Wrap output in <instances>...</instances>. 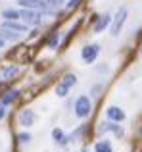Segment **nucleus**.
I'll return each mask as SVG.
<instances>
[{"label":"nucleus","instance_id":"obj_1","mask_svg":"<svg viewBox=\"0 0 142 152\" xmlns=\"http://www.w3.org/2000/svg\"><path fill=\"white\" fill-rule=\"evenodd\" d=\"M90 112H92V104H90V98L88 96H79L75 100V115L81 119L88 118Z\"/></svg>","mask_w":142,"mask_h":152},{"label":"nucleus","instance_id":"obj_2","mask_svg":"<svg viewBox=\"0 0 142 152\" xmlns=\"http://www.w3.org/2000/svg\"><path fill=\"white\" fill-rule=\"evenodd\" d=\"M19 15H21V19L27 25L38 27L42 23V12H38V10H27V8H23V10L19 12Z\"/></svg>","mask_w":142,"mask_h":152},{"label":"nucleus","instance_id":"obj_3","mask_svg":"<svg viewBox=\"0 0 142 152\" xmlns=\"http://www.w3.org/2000/svg\"><path fill=\"white\" fill-rule=\"evenodd\" d=\"M127 8H119V12H117L115 15H113L112 19V35H119L121 27L125 25V21H127Z\"/></svg>","mask_w":142,"mask_h":152},{"label":"nucleus","instance_id":"obj_4","mask_svg":"<svg viewBox=\"0 0 142 152\" xmlns=\"http://www.w3.org/2000/svg\"><path fill=\"white\" fill-rule=\"evenodd\" d=\"M17 4L27 10H38V12H50L48 2L44 0H17Z\"/></svg>","mask_w":142,"mask_h":152},{"label":"nucleus","instance_id":"obj_5","mask_svg":"<svg viewBox=\"0 0 142 152\" xmlns=\"http://www.w3.org/2000/svg\"><path fill=\"white\" fill-rule=\"evenodd\" d=\"M98 54H100V45H86L81 50V56H83V62L85 64H92L98 58Z\"/></svg>","mask_w":142,"mask_h":152},{"label":"nucleus","instance_id":"obj_6","mask_svg":"<svg viewBox=\"0 0 142 152\" xmlns=\"http://www.w3.org/2000/svg\"><path fill=\"white\" fill-rule=\"evenodd\" d=\"M112 15L109 14H104V15H98V19L96 21H94V25H92V31L94 33H102V31L106 29V27L109 25V23H112Z\"/></svg>","mask_w":142,"mask_h":152},{"label":"nucleus","instance_id":"obj_7","mask_svg":"<svg viewBox=\"0 0 142 152\" xmlns=\"http://www.w3.org/2000/svg\"><path fill=\"white\" fill-rule=\"evenodd\" d=\"M35 119H37V115H35V112L29 110V108L19 112V123H21L23 127H31L35 123Z\"/></svg>","mask_w":142,"mask_h":152},{"label":"nucleus","instance_id":"obj_8","mask_svg":"<svg viewBox=\"0 0 142 152\" xmlns=\"http://www.w3.org/2000/svg\"><path fill=\"white\" fill-rule=\"evenodd\" d=\"M106 115H108V119H112V121H123L125 119V112L121 110L119 106H109L108 110H106Z\"/></svg>","mask_w":142,"mask_h":152},{"label":"nucleus","instance_id":"obj_9","mask_svg":"<svg viewBox=\"0 0 142 152\" xmlns=\"http://www.w3.org/2000/svg\"><path fill=\"white\" fill-rule=\"evenodd\" d=\"M17 73H19V66H2L0 67V77H2V81H8V79L15 77Z\"/></svg>","mask_w":142,"mask_h":152},{"label":"nucleus","instance_id":"obj_10","mask_svg":"<svg viewBox=\"0 0 142 152\" xmlns=\"http://www.w3.org/2000/svg\"><path fill=\"white\" fill-rule=\"evenodd\" d=\"M2 27L4 29H10V31H15V33H25L27 31L25 23H17V21H4Z\"/></svg>","mask_w":142,"mask_h":152},{"label":"nucleus","instance_id":"obj_11","mask_svg":"<svg viewBox=\"0 0 142 152\" xmlns=\"http://www.w3.org/2000/svg\"><path fill=\"white\" fill-rule=\"evenodd\" d=\"M58 41H60V33H58V31H50L48 37H46V46H48V48H56Z\"/></svg>","mask_w":142,"mask_h":152},{"label":"nucleus","instance_id":"obj_12","mask_svg":"<svg viewBox=\"0 0 142 152\" xmlns=\"http://www.w3.org/2000/svg\"><path fill=\"white\" fill-rule=\"evenodd\" d=\"M17 96H19V91H17V89H10V91H8V93L2 96V100H0V102L8 106V104H12V102H14Z\"/></svg>","mask_w":142,"mask_h":152},{"label":"nucleus","instance_id":"obj_13","mask_svg":"<svg viewBox=\"0 0 142 152\" xmlns=\"http://www.w3.org/2000/svg\"><path fill=\"white\" fill-rule=\"evenodd\" d=\"M94 152H112V142L109 141H98L94 145Z\"/></svg>","mask_w":142,"mask_h":152},{"label":"nucleus","instance_id":"obj_14","mask_svg":"<svg viewBox=\"0 0 142 152\" xmlns=\"http://www.w3.org/2000/svg\"><path fill=\"white\" fill-rule=\"evenodd\" d=\"M2 18L6 19V21H17L21 15H19V12H17V10H4Z\"/></svg>","mask_w":142,"mask_h":152},{"label":"nucleus","instance_id":"obj_15","mask_svg":"<svg viewBox=\"0 0 142 152\" xmlns=\"http://www.w3.org/2000/svg\"><path fill=\"white\" fill-rule=\"evenodd\" d=\"M52 137L56 139L58 145H62V146H64L65 142H67V137L64 135V131H62V129H54V131H52Z\"/></svg>","mask_w":142,"mask_h":152},{"label":"nucleus","instance_id":"obj_16","mask_svg":"<svg viewBox=\"0 0 142 152\" xmlns=\"http://www.w3.org/2000/svg\"><path fill=\"white\" fill-rule=\"evenodd\" d=\"M69 89H71V87H67V85H65V83H58V85H56V94H58V96H60V98H64V96H67V93H69Z\"/></svg>","mask_w":142,"mask_h":152},{"label":"nucleus","instance_id":"obj_17","mask_svg":"<svg viewBox=\"0 0 142 152\" xmlns=\"http://www.w3.org/2000/svg\"><path fill=\"white\" fill-rule=\"evenodd\" d=\"M62 83H65L67 87H73L75 83H77V77H75L73 73H65L64 77H62Z\"/></svg>","mask_w":142,"mask_h":152},{"label":"nucleus","instance_id":"obj_18","mask_svg":"<svg viewBox=\"0 0 142 152\" xmlns=\"http://www.w3.org/2000/svg\"><path fill=\"white\" fill-rule=\"evenodd\" d=\"M102 91H104V85H102V83H98V85H94V87H92L90 94H92V96L96 98V96H100V93H102Z\"/></svg>","mask_w":142,"mask_h":152},{"label":"nucleus","instance_id":"obj_19","mask_svg":"<svg viewBox=\"0 0 142 152\" xmlns=\"http://www.w3.org/2000/svg\"><path fill=\"white\" fill-rule=\"evenodd\" d=\"M17 141H19V142H29V141H31V135H29V133H19V135H17Z\"/></svg>","mask_w":142,"mask_h":152},{"label":"nucleus","instance_id":"obj_20","mask_svg":"<svg viewBox=\"0 0 142 152\" xmlns=\"http://www.w3.org/2000/svg\"><path fill=\"white\" fill-rule=\"evenodd\" d=\"M79 4H83V0H71V2L67 4V10H73V8H77Z\"/></svg>","mask_w":142,"mask_h":152},{"label":"nucleus","instance_id":"obj_21","mask_svg":"<svg viewBox=\"0 0 142 152\" xmlns=\"http://www.w3.org/2000/svg\"><path fill=\"white\" fill-rule=\"evenodd\" d=\"M4 115H6V104L0 102V119H4Z\"/></svg>","mask_w":142,"mask_h":152},{"label":"nucleus","instance_id":"obj_22","mask_svg":"<svg viewBox=\"0 0 142 152\" xmlns=\"http://www.w3.org/2000/svg\"><path fill=\"white\" fill-rule=\"evenodd\" d=\"M67 2V0H52V6H60V4Z\"/></svg>","mask_w":142,"mask_h":152},{"label":"nucleus","instance_id":"obj_23","mask_svg":"<svg viewBox=\"0 0 142 152\" xmlns=\"http://www.w3.org/2000/svg\"><path fill=\"white\" fill-rule=\"evenodd\" d=\"M4 45H6V39L0 37V48H4Z\"/></svg>","mask_w":142,"mask_h":152},{"label":"nucleus","instance_id":"obj_24","mask_svg":"<svg viewBox=\"0 0 142 152\" xmlns=\"http://www.w3.org/2000/svg\"><path fill=\"white\" fill-rule=\"evenodd\" d=\"M83 152H88V150H83Z\"/></svg>","mask_w":142,"mask_h":152},{"label":"nucleus","instance_id":"obj_25","mask_svg":"<svg viewBox=\"0 0 142 152\" xmlns=\"http://www.w3.org/2000/svg\"><path fill=\"white\" fill-rule=\"evenodd\" d=\"M140 52H142V48H140Z\"/></svg>","mask_w":142,"mask_h":152}]
</instances>
